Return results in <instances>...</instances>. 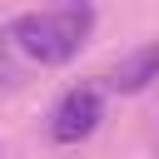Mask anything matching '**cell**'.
I'll return each instance as SVG.
<instances>
[{
	"label": "cell",
	"mask_w": 159,
	"mask_h": 159,
	"mask_svg": "<svg viewBox=\"0 0 159 159\" xmlns=\"http://www.w3.org/2000/svg\"><path fill=\"white\" fill-rule=\"evenodd\" d=\"M89 30H94V10L80 5V0L55 5V10H30V15H20L10 25L15 45L35 65H65V60H75L80 45L89 40Z\"/></svg>",
	"instance_id": "obj_1"
},
{
	"label": "cell",
	"mask_w": 159,
	"mask_h": 159,
	"mask_svg": "<svg viewBox=\"0 0 159 159\" xmlns=\"http://www.w3.org/2000/svg\"><path fill=\"white\" fill-rule=\"evenodd\" d=\"M99 119H104L99 89H94V84H75V89L60 94V104H55V114H50V139H55V144H80V139H89V134L99 129Z\"/></svg>",
	"instance_id": "obj_2"
},
{
	"label": "cell",
	"mask_w": 159,
	"mask_h": 159,
	"mask_svg": "<svg viewBox=\"0 0 159 159\" xmlns=\"http://www.w3.org/2000/svg\"><path fill=\"white\" fill-rule=\"evenodd\" d=\"M80 5H89V0H80Z\"/></svg>",
	"instance_id": "obj_4"
},
{
	"label": "cell",
	"mask_w": 159,
	"mask_h": 159,
	"mask_svg": "<svg viewBox=\"0 0 159 159\" xmlns=\"http://www.w3.org/2000/svg\"><path fill=\"white\" fill-rule=\"evenodd\" d=\"M159 80V45H139V50H129L114 70H109V84L119 89V94H139L144 84H154Z\"/></svg>",
	"instance_id": "obj_3"
}]
</instances>
